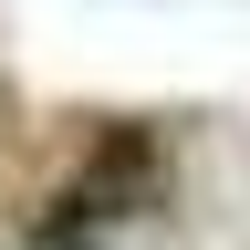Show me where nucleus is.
Segmentation results:
<instances>
[{
  "label": "nucleus",
  "instance_id": "nucleus-1",
  "mask_svg": "<svg viewBox=\"0 0 250 250\" xmlns=\"http://www.w3.org/2000/svg\"><path fill=\"white\" fill-rule=\"evenodd\" d=\"M177 198L167 115H83V146L21 219V250H136Z\"/></svg>",
  "mask_w": 250,
  "mask_h": 250
},
{
  "label": "nucleus",
  "instance_id": "nucleus-2",
  "mask_svg": "<svg viewBox=\"0 0 250 250\" xmlns=\"http://www.w3.org/2000/svg\"><path fill=\"white\" fill-rule=\"evenodd\" d=\"M0 115H11V83H0Z\"/></svg>",
  "mask_w": 250,
  "mask_h": 250
}]
</instances>
